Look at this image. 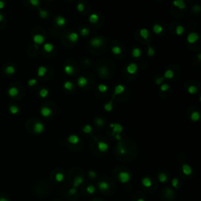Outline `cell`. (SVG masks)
<instances>
[{"mask_svg": "<svg viewBox=\"0 0 201 201\" xmlns=\"http://www.w3.org/2000/svg\"><path fill=\"white\" fill-rule=\"evenodd\" d=\"M173 4L179 9H185V3L183 0H176L173 2Z\"/></svg>", "mask_w": 201, "mask_h": 201, "instance_id": "17", "label": "cell"}, {"mask_svg": "<svg viewBox=\"0 0 201 201\" xmlns=\"http://www.w3.org/2000/svg\"><path fill=\"white\" fill-rule=\"evenodd\" d=\"M76 192H77L76 188L73 187V188H70L69 190H68V194H69V195H74V194L76 193Z\"/></svg>", "mask_w": 201, "mask_h": 201, "instance_id": "52", "label": "cell"}, {"mask_svg": "<svg viewBox=\"0 0 201 201\" xmlns=\"http://www.w3.org/2000/svg\"><path fill=\"white\" fill-rule=\"evenodd\" d=\"M35 83H36V79H30L28 81V85L29 86H33V85H35Z\"/></svg>", "mask_w": 201, "mask_h": 201, "instance_id": "55", "label": "cell"}, {"mask_svg": "<svg viewBox=\"0 0 201 201\" xmlns=\"http://www.w3.org/2000/svg\"><path fill=\"white\" fill-rule=\"evenodd\" d=\"M95 187L94 186V185H89V186H87V188H86V192H87L88 193L90 194H93V193H95Z\"/></svg>", "mask_w": 201, "mask_h": 201, "instance_id": "38", "label": "cell"}, {"mask_svg": "<svg viewBox=\"0 0 201 201\" xmlns=\"http://www.w3.org/2000/svg\"><path fill=\"white\" fill-rule=\"evenodd\" d=\"M98 20H99V17H98V15L97 13H92V14L90 15L89 20H90V22L91 23L95 24V23H97L98 21Z\"/></svg>", "mask_w": 201, "mask_h": 201, "instance_id": "19", "label": "cell"}, {"mask_svg": "<svg viewBox=\"0 0 201 201\" xmlns=\"http://www.w3.org/2000/svg\"><path fill=\"white\" fill-rule=\"evenodd\" d=\"M119 152H121L122 154H124V153H126V150L123 149V148H121V149H119Z\"/></svg>", "mask_w": 201, "mask_h": 201, "instance_id": "58", "label": "cell"}, {"mask_svg": "<svg viewBox=\"0 0 201 201\" xmlns=\"http://www.w3.org/2000/svg\"><path fill=\"white\" fill-rule=\"evenodd\" d=\"M184 31H185V29H184V27L182 26V25H178V26H177V28H176V34L177 35H182L184 33Z\"/></svg>", "mask_w": 201, "mask_h": 201, "instance_id": "34", "label": "cell"}, {"mask_svg": "<svg viewBox=\"0 0 201 201\" xmlns=\"http://www.w3.org/2000/svg\"><path fill=\"white\" fill-rule=\"evenodd\" d=\"M52 113V111L51 109H50V108H48V107H43V108H42V109H41V114H42V116H44V117H47V116H50V114Z\"/></svg>", "mask_w": 201, "mask_h": 201, "instance_id": "15", "label": "cell"}, {"mask_svg": "<svg viewBox=\"0 0 201 201\" xmlns=\"http://www.w3.org/2000/svg\"><path fill=\"white\" fill-rule=\"evenodd\" d=\"M132 55L135 58H140L141 55H142V51L139 48H134L133 50H132Z\"/></svg>", "mask_w": 201, "mask_h": 201, "instance_id": "21", "label": "cell"}, {"mask_svg": "<svg viewBox=\"0 0 201 201\" xmlns=\"http://www.w3.org/2000/svg\"><path fill=\"white\" fill-rule=\"evenodd\" d=\"M81 35H83V36H86V35H87L89 34V29L86 28H83L81 29Z\"/></svg>", "mask_w": 201, "mask_h": 201, "instance_id": "45", "label": "cell"}, {"mask_svg": "<svg viewBox=\"0 0 201 201\" xmlns=\"http://www.w3.org/2000/svg\"><path fill=\"white\" fill-rule=\"evenodd\" d=\"M103 43V39L100 37H94L91 40V45L94 47H99Z\"/></svg>", "mask_w": 201, "mask_h": 201, "instance_id": "3", "label": "cell"}, {"mask_svg": "<svg viewBox=\"0 0 201 201\" xmlns=\"http://www.w3.org/2000/svg\"><path fill=\"white\" fill-rule=\"evenodd\" d=\"M200 113L195 111V112H193L191 114V119L193 121H198L200 119Z\"/></svg>", "mask_w": 201, "mask_h": 201, "instance_id": "25", "label": "cell"}, {"mask_svg": "<svg viewBox=\"0 0 201 201\" xmlns=\"http://www.w3.org/2000/svg\"><path fill=\"white\" fill-rule=\"evenodd\" d=\"M127 71L130 74H134L137 71V65L135 63H130L127 67Z\"/></svg>", "mask_w": 201, "mask_h": 201, "instance_id": "5", "label": "cell"}, {"mask_svg": "<svg viewBox=\"0 0 201 201\" xmlns=\"http://www.w3.org/2000/svg\"><path fill=\"white\" fill-rule=\"evenodd\" d=\"M112 51L113 53H115V54H119V53H121V48L119 46H113L112 48Z\"/></svg>", "mask_w": 201, "mask_h": 201, "instance_id": "37", "label": "cell"}, {"mask_svg": "<svg viewBox=\"0 0 201 201\" xmlns=\"http://www.w3.org/2000/svg\"><path fill=\"white\" fill-rule=\"evenodd\" d=\"M137 201H145V200H144V199H142V198H141V199H138Z\"/></svg>", "mask_w": 201, "mask_h": 201, "instance_id": "61", "label": "cell"}, {"mask_svg": "<svg viewBox=\"0 0 201 201\" xmlns=\"http://www.w3.org/2000/svg\"><path fill=\"white\" fill-rule=\"evenodd\" d=\"M39 95L41 96L42 97H46V96L48 95V91L45 88L42 89L41 91H39Z\"/></svg>", "mask_w": 201, "mask_h": 201, "instance_id": "40", "label": "cell"}, {"mask_svg": "<svg viewBox=\"0 0 201 201\" xmlns=\"http://www.w3.org/2000/svg\"><path fill=\"white\" fill-rule=\"evenodd\" d=\"M83 130L85 134H90L92 131V127L91 125H85L83 128Z\"/></svg>", "mask_w": 201, "mask_h": 201, "instance_id": "36", "label": "cell"}, {"mask_svg": "<svg viewBox=\"0 0 201 201\" xmlns=\"http://www.w3.org/2000/svg\"><path fill=\"white\" fill-rule=\"evenodd\" d=\"M169 88H170L169 85L166 84V83H164V84H163L160 86V90L162 91H167V90H169Z\"/></svg>", "mask_w": 201, "mask_h": 201, "instance_id": "49", "label": "cell"}, {"mask_svg": "<svg viewBox=\"0 0 201 201\" xmlns=\"http://www.w3.org/2000/svg\"><path fill=\"white\" fill-rule=\"evenodd\" d=\"M30 3L32 4L33 6H36L39 4V0H31V1H30Z\"/></svg>", "mask_w": 201, "mask_h": 201, "instance_id": "54", "label": "cell"}, {"mask_svg": "<svg viewBox=\"0 0 201 201\" xmlns=\"http://www.w3.org/2000/svg\"><path fill=\"white\" fill-rule=\"evenodd\" d=\"M119 180L122 183H127L130 180V174L125 171H122L119 174Z\"/></svg>", "mask_w": 201, "mask_h": 201, "instance_id": "1", "label": "cell"}, {"mask_svg": "<svg viewBox=\"0 0 201 201\" xmlns=\"http://www.w3.org/2000/svg\"><path fill=\"white\" fill-rule=\"evenodd\" d=\"M4 6V2L2 1H0V8H2Z\"/></svg>", "mask_w": 201, "mask_h": 201, "instance_id": "59", "label": "cell"}, {"mask_svg": "<svg viewBox=\"0 0 201 201\" xmlns=\"http://www.w3.org/2000/svg\"><path fill=\"white\" fill-rule=\"evenodd\" d=\"M64 87H65V89L68 90V91H71V90L73 88V83H71V81H67V82L65 83Z\"/></svg>", "mask_w": 201, "mask_h": 201, "instance_id": "31", "label": "cell"}, {"mask_svg": "<svg viewBox=\"0 0 201 201\" xmlns=\"http://www.w3.org/2000/svg\"><path fill=\"white\" fill-rule=\"evenodd\" d=\"M10 110L13 114H16V113H17V112H18V108H17L16 105H11L10 108Z\"/></svg>", "mask_w": 201, "mask_h": 201, "instance_id": "43", "label": "cell"}, {"mask_svg": "<svg viewBox=\"0 0 201 201\" xmlns=\"http://www.w3.org/2000/svg\"><path fill=\"white\" fill-rule=\"evenodd\" d=\"M43 130H44V126L42 123H40V122L35 123L34 125V130L36 132V133H38V134L42 133V132L43 131Z\"/></svg>", "mask_w": 201, "mask_h": 201, "instance_id": "7", "label": "cell"}, {"mask_svg": "<svg viewBox=\"0 0 201 201\" xmlns=\"http://www.w3.org/2000/svg\"><path fill=\"white\" fill-rule=\"evenodd\" d=\"M110 127L112 128V134L113 136L116 134H120L123 131V127L119 123H111Z\"/></svg>", "mask_w": 201, "mask_h": 201, "instance_id": "2", "label": "cell"}, {"mask_svg": "<svg viewBox=\"0 0 201 201\" xmlns=\"http://www.w3.org/2000/svg\"><path fill=\"white\" fill-rule=\"evenodd\" d=\"M148 54H149L150 57L153 56V55L155 54V51H154L153 48L151 47L150 46H149V49H148Z\"/></svg>", "mask_w": 201, "mask_h": 201, "instance_id": "48", "label": "cell"}, {"mask_svg": "<svg viewBox=\"0 0 201 201\" xmlns=\"http://www.w3.org/2000/svg\"><path fill=\"white\" fill-rule=\"evenodd\" d=\"M94 201H95V200H94Z\"/></svg>", "mask_w": 201, "mask_h": 201, "instance_id": "64", "label": "cell"}, {"mask_svg": "<svg viewBox=\"0 0 201 201\" xmlns=\"http://www.w3.org/2000/svg\"><path fill=\"white\" fill-rule=\"evenodd\" d=\"M88 175L91 178H96V176H97V174H96L94 170H90Z\"/></svg>", "mask_w": 201, "mask_h": 201, "instance_id": "51", "label": "cell"}, {"mask_svg": "<svg viewBox=\"0 0 201 201\" xmlns=\"http://www.w3.org/2000/svg\"><path fill=\"white\" fill-rule=\"evenodd\" d=\"M173 77H174V71L172 70L168 69L165 71L163 78H166V79H172Z\"/></svg>", "mask_w": 201, "mask_h": 201, "instance_id": "26", "label": "cell"}, {"mask_svg": "<svg viewBox=\"0 0 201 201\" xmlns=\"http://www.w3.org/2000/svg\"><path fill=\"white\" fill-rule=\"evenodd\" d=\"M17 94H18V90L15 87H12L9 90V94L12 97H14V96H16Z\"/></svg>", "mask_w": 201, "mask_h": 201, "instance_id": "32", "label": "cell"}, {"mask_svg": "<svg viewBox=\"0 0 201 201\" xmlns=\"http://www.w3.org/2000/svg\"><path fill=\"white\" fill-rule=\"evenodd\" d=\"M46 71H47V69H46V67H44V66H40V67L38 68V71H37L38 76H40V77L43 76L44 75L46 74Z\"/></svg>", "mask_w": 201, "mask_h": 201, "instance_id": "23", "label": "cell"}, {"mask_svg": "<svg viewBox=\"0 0 201 201\" xmlns=\"http://www.w3.org/2000/svg\"><path fill=\"white\" fill-rule=\"evenodd\" d=\"M200 10V7L199 5H196V6H193V10H195V11H199Z\"/></svg>", "mask_w": 201, "mask_h": 201, "instance_id": "56", "label": "cell"}, {"mask_svg": "<svg viewBox=\"0 0 201 201\" xmlns=\"http://www.w3.org/2000/svg\"><path fill=\"white\" fill-rule=\"evenodd\" d=\"M64 70H65V72L66 74H68V75H71V74H72L74 72V68L71 65H66L65 67L64 68Z\"/></svg>", "mask_w": 201, "mask_h": 201, "instance_id": "24", "label": "cell"}, {"mask_svg": "<svg viewBox=\"0 0 201 201\" xmlns=\"http://www.w3.org/2000/svg\"><path fill=\"white\" fill-rule=\"evenodd\" d=\"M104 109L107 112H110V111L112 110V101H110L109 102L106 103L104 105Z\"/></svg>", "mask_w": 201, "mask_h": 201, "instance_id": "30", "label": "cell"}, {"mask_svg": "<svg viewBox=\"0 0 201 201\" xmlns=\"http://www.w3.org/2000/svg\"><path fill=\"white\" fill-rule=\"evenodd\" d=\"M97 88H98V90H99V91L104 93V92L107 91L108 86H107L106 85H104V84H100V85H98Z\"/></svg>", "mask_w": 201, "mask_h": 201, "instance_id": "39", "label": "cell"}, {"mask_svg": "<svg viewBox=\"0 0 201 201\" xmlns=\"http://www.w3.org/2000/svg\"><path fill=\"white\" fill-rule=\"evenodd\" d=\"M188 92L189 93V94H196V93L197 92V88H196V86H188Z\"/></svg>", "mask_w": 201, "mask_h": 201, "instance_id": "35", "label": "cell"}, {"mask_svg": "<svg viewBox=\"0 0 201 201\" xmlns=\"http://www.w3.org/2000/svg\"><path fill=\"white\" fill-rule=\"evenodd\" d=\"M163 80H164L163 77H159L156 79V84H160V83L163 82Z\"/></svg>", "mask_w": 201, "mask_h": 201, "instance_id": "53", "label": "cell"}, {"mask_svg": "<svg viewBox=\"0 0 201 201\" xmlns=\"http://www.w3.org/2000/svg\"><path fill=\"white\" fill-rule=\"evenodd\" d=\"M68 39L72 43H76L79 39V35L76 32H71L70 34L68 35Z\"/></svg>", "mask_w": 201, "mask_h": 201, "instance_id": "13", "label": "cell"}, {"mask_svg": "<svg viewBox=\"0 0 201 201\" xmlns=\"http://www.w3.org/2000/svg\"><path fill=\"white\" fill-rule=\"evenodd\" d=\"M158 178H159V181H160V182H162V183L166 182L167 180V176L165 173H160V175H159Z\"/></svg>", "mask_w": 201, "mask_h": 201, "instance_id": "27", "label": "cell"}, {"mask_svg": "<svg viewBox=\"0 0 201 201\" xmlns=\"http://www.w3.org/2000/svg\"><path fill=\"white\" fill-rule=\"evenodd\" d=\"M171 184L173 185V187H175V188H178V178H174L172 180V182H171Z\"/></svg>", "mask_w": 201, "mask_h": 201, "instance_id": "46", "label": "cell"}, {"mask_svg": "<svg viewBox=\"0 0 201 201\" xmlns=\"http://www.w3.org/2000/svg\"><path fill=\"white\" fill-rule=\"evenodd\" d=\"M14 68L13 67V66H8V67L6 68V71L8 73V74H12V73H13L14 72Z\"/></svg>", "mask_w": 201, "mask_h": 201, "instance_id": "44", "label": "cell"}, {"mask_svg": "<svg viewBox=\"0 0 201 201\" xmlns=\"http://www.w3.org/2000/svg\"><path fill=\"white\" fill-rule=\"evenodd\" d=\"M39 14H40V16L41 17H43V18H46V17H47V12L46 10H39Z\"/></svg>", "mask_w": 201, "mask_h": 201, "instance_id": "50", "label": "cell"}, {"mask_svg": "<svg viewBox=\"0 0 201 201\" xmlns=\"http://www.w3.org/2000/svg\"><path fill=\"white\" fill-rule=\"evenodd\" d=\"M182 172L184 173L185 175H190L192 172H193V170H192L189 165L184 163L182 165Z\"/></svg>", "mask_w": 201, "mask_h": 201, "instance_id": "8", "label": "cell"}, {"mask_svg": "<svg viewBox=\"0 0 201 201\" xmlns=\"http://www.w3.org/2000/svg\"><path fill=\"white\" fill-rule=\"evenodd\" d=\"M98 188L101 191H107L109 189V185L106 182H100L98 183Z\"/></svg>", "mask_w": 201, "mask_h": 201, "instance_id": "9", "label": "cell"}, {"mask_svg": "<svg viewBox=\"0 0 201 201\" xmlns=\"http://www.w3.org/2000/svg\"><path fill=\"white\" fill-rule=\"evenodd\" d=\"M77 83L80 87H84V86H86V84H87V79H86V78H85L84 76H81L78 79Z\"/></svg>", "mask_w": 201, "mask_h": 201, "instance_id": "12", "label": "cell"}, {"mask_svg": "<svg viewBox=\"0 0 201 201\" xmlns=\"http://www.w3.org/2000/svg\"><path fill=\"white\" fill-rule=\"evenodd\" d=\"M114 137H116V138L117 140H119V141H120L122 138H121V136H120V134H116V135H114Z\"/></svg>", "mask_w": 201, "mask_h": 201, "instance_id": "57", "label": "cell"}, {"mask_svg": "<svg viewBox=\"0 0 201 201\" xmlns=\"http://www.w3.org/2000/svg\"><path fill=\"white\" fill-rule=\"evenodd\" d=\"M95 123H97V125L98 126V127H102V126L104 125V120L102 119L98 118V117L95 119Z\"/></svg>", "mask_w": 201, "mask_h": 201, "instance_id": "41", "label": "cell"}, {"mask_svg": "<svg viewBox=\"0 0 201 201\" xmlns=\"http://www.w3.org/2000/svg\"><path fill=\"white\" fill-rule=\"evenodd\" d=\"M83 182V178L81 176L77 175L76 177H75V178H74V181H73V187L76 188L77 187H79Z\"/></svg>", "mask_w": 201, "mask_h": 201, "instance_id": "6", "label": "cell"}, {"mask_svg": "<svg viewBox=\"0 0 201 201\" xmlns=\"http://www.w3.org/2000/svg\"><path fill=\"white\" fill-rule=\"evenodd\" d=\"M68 142L71 144H73V145H76V144L79 143V137L76 134H72V135H70L68 137Z\"/></svg>", "mask_w": 201, "mask_h": 201, "instance_id": "10", "label": "cell"}, {"mask_svg": "<svg viewBox=\"0 0 201 201\" xmlns=\"http://www.w3.org/2000/svg\"><path fill=\"white\" fill-rule=\"evenodd\" d=\"M153 31L155 33H156V34H160V33L163 32V27H162L160 25H155L153 26Z\"/></svg>", "mask_w": 201, "mask_h": 201, "instance_id": "28", "label": "cell"}, {"mask_svg": "<svg viewBox=\"0 0 201 201\" xmlns=\"http://www.w3.org/2000/svg\"><path fill=\"white\" fill-rule=\"evenodd\" d=\"M140 35L143 39H147L148 37H149V32L146 28H142L140 30Z\"/></svg>", "mask_w": 201, "mask_h": 201, "instance_id": "22", "label": "cell"}, {"mask_svg": "<svg viewBox=\"0 0 201 201\" xmlns=\"http://www.w3.org/2000/svg\"><path fill=\"white\" fill-rule=\"evenodd\" d=\"M200 57H201V54H198V59H199V60H200V59H201Z\"/></svg>", "mask_w": 201, "mask_h": 201, "instance_id": "62", "label": "cell"}, {"mask_svg": "<svg viewBox=\"0 0 201 201\" xmlns=\"http://www.w3.org/2000/svg\"><path fill=\"white\" fill-rule=\"evenodd\" d=\"M99 72H100V74L101 75V76H106V75L108 74V70H107L106 68L101 67L100 69H99Z\"/></svg>", "mask_w": 201, "mask_h": 201, "instance_id": "42", "label": "cell"}, {"mask_svg": "<svg viewBox=\"0 0 201 201\" xmlns=\"http://www.w3.org/2000/svg\"><path fill=\"white\" fill-rule=\"evenodd\" d=\"M142 183L143 186L145 187V188H149V187H151V185H152L151 179H150L149 178H148V177L143 178L142 180Z\"/></svg>", "mask_w": 201, "mask_h": 201, "instance_id": "14", "label": "cell"}, {"mask_svg": "<svg viewBox=\"0 0 201 201\" xmlns=\"http://www.w3.org/2000/svg\"><path fill=\"white\" fill-rule=\"evenodd\" d=\"M0 201H8V200H6L5 198H1V199H0Z\"/></svg>", "mask_w": 201, "mask_h": 201, "instance_id": "60", "label": "cell"}, {"mask_svg": "<svg viewBox=\"0 0 201 201\" xmlns=\"http://www.w3.org/2000/svg\"><path fill=\"white\" fill-rule=\"evenodd\" d=\"M2 20V14H0V21Z\"/></svg>", "mask_w": 201, "mask_h": 201, "instance_id": "63", "label": "cell"}, {"mask_svg": "<svg viewBox=\"0 0 201 201\" xmlns=\"http://www.w3.org/2000/svg\"><path fill=\"white\" fill-rule=\"evenodd\" d=\"M56 23H57V25H58V26H60V27L64 26L65 25V23H66L65 18V17H63L58 16L56 18Z\"/></svg>", "mask_w": 201, "mask_h": 201, "instance_id": "18", "label": "cell"}, {"mask_svg": "<svg viewBox=\"0 0 201 201\" xmlns=\"http://www.w3.org/2000/svg\"><path fill=\"white\" fill-rule=\"evenodd\" d=\"M65 178V176L62 173H58L55 176V179L58 182H61Z\"/></svg>", "mask_w": 201, "mask_h": 201, "instance_id": "33", "label": "cell"}, {"mask_svg": "<svg viewBox=\"0 0 201 201\" xmlns=\"http://www.w3.org/2000/svg\"><path fill=\"white\" fill-rule=\"evenodd\" d=\"M124 90H125V88L123 85H121V84L117 85L116 86V88H115V95L120 94H122V93H123Z\"/></svg>", "mask_w": 201, "mask_h": 201, "instance_id": "20", "label": "cell"}, {"mask_svg": "<svg viewBox=\"0 0 201 201\" xmlns=\"http://www.w3.org/2000/svg\"><path fill=\"white\" fill-rule=\"evenodd\" d=\"M33 40L36 44H42L44 42V37L42 35L37 34L33 37Z\"/></svg>", "mask_w": 201, "mask_h": 201, "instance_id": "16", "label": "cell"}, {"mask_svg": "<svg viewBox=\"0 0 201 201\" xmlns=\"http://www.w3.org/2000/svg\"><path fill=\"white\" fill-rule=\"evenodd\" d=\"M199 39V35H197L196 32H191L187 37V41L189 43H194L195 42H196Z\"/></svg>", "mask_w": 201, "mask_h": 201, "instance_id": "4", "label": "cell"}, {"mask_svg": "<svg viewBox=\"0 0 201 201\" xmlns=\"http://www.w3.org/2000/svg\"><path fill=\"white\" fill-rule=\"evenodd\" d=\"M97 147H98V149L102 152H106L108 150V149H109V145H108L105 142H98Z\"/></svg>", "mask_w": 201, "mask_h": 201, "instance_id": "11", "label": "cell"}, {"mask_svg": "<svg viewBox=\"0 0 201 201\" xmlns=\"http://www.w3.org/2000/svg\"><path fill=\"white\" fill-rule=\"evenodd\" d=\"M44 50H45V51H46V52H51L52 50H53V45L51 44V43H46L44 45Z\"/></svg>", "mask_w": 201, "mask_h": 201, "instance_id": "29", "label": "cell"}, {"mask_svg": "<svg viewBox=\"0 0 201 201\" xmlns=\"http://www.w3.org/2000/svg\"><path fill=\"white\" fill-rule=\"evenodd\" d=\"M77 10L79 12H83L84 10V5H83V2H79V3L77 5Z\"/></svg>", "mask_w": 201, "mask_h": 201, "instance_id": "47", "label": "cell"}]
</instances>
